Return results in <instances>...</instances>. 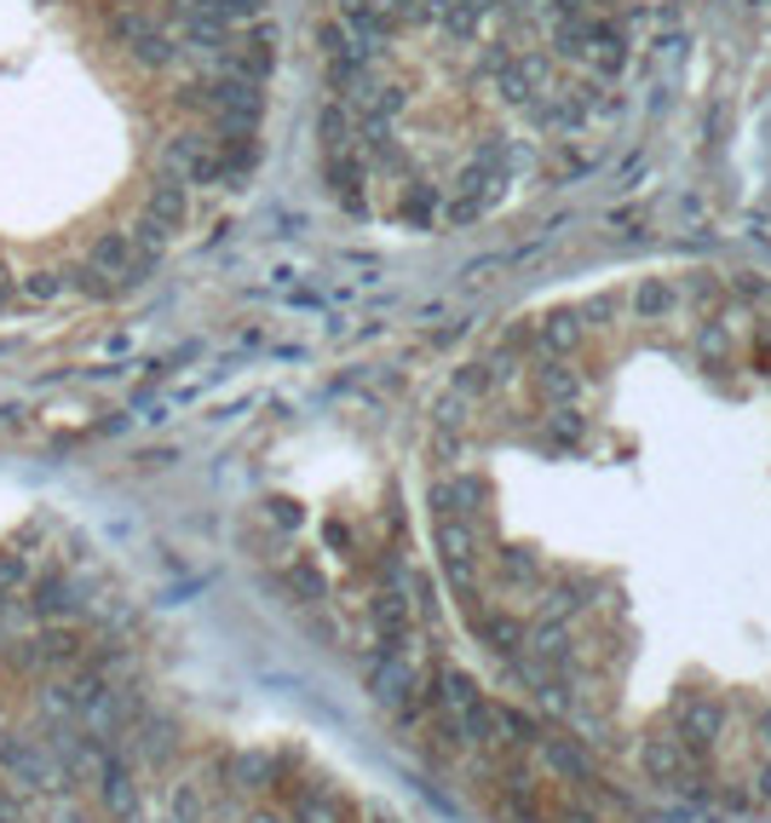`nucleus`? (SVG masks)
I'll return each mask as SVG.
<instances>
[{
  "instance_id": "f257e3e1",
  "label": "nucleus",
  "mask_w": 771,
  "mask_h": 823,
  "mask_svg": "<svg viewBox=\"0 0 771 823\" xmlns=\"http://www.w3.org/2000/svg\"><path fill=\"white\" fill-rule=\"evenodd\" d=\"M426 519L530 680L771 639V277L651 266L519 312L438 409Z\"/></svg>"
},
{
  "instance_id": "f03ea898",
  "label": "nucleus",
  "mask_w": 771,
  "mask_h": 823,
  "mask_svg": "<svg viewBox=\"0 0 771 823\" xmlns=\"http://www.w3.org/2000/svg\"><path fill=\"white\" fill-rule=\"evenodd\" d=\"M616 58L599 0H346L323 82L334 178L380 219H484L594 139Z\"/></svg>"
}]
</instances>
